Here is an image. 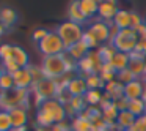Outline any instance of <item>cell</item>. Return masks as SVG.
<instances>
[{"instance_id": "bcb514c9", "label": "cell", "mask_w": 146, "mask_h": 131, "mask_svg": "<svg viewBox=\"0 0 146 131\" xmlns=\"http://www.w3.org/2000/svg\"><path fill=\"white\" fill-rule=\"evenodd\" d=\"M108 131H124V130H121L116 123H113V125H108Z\"/></svg>"}, {"instance_id": "4fadbf2b", "label": "cell", "mask_w": 146, "mask_h": 131, "mask_svg": "<svg viewBox=\"0 0 146 131\" xmlns=\"http://www.w3.org/2000/svg\"><path fill=\"white\" fill-rule=\"evenodd\" d=\"M13 79H14V87L21 90H30L33 85V79H32V74L27 68H21L17 70L16 73L13 74Z\"/></svg>"}, {"instance_id": "8d00e7d4", "label": "cell", "mask_w": 146, "mask_h": 131, "mask_svg": "<svg viewBox=\"0 0 146 131\" xmlns=\"http://www.w3.org/2000/svg\"><path fill=\"white\" fill-rule=\"evenodd\" d=\"M27 70L30 71V74H32L33 84H36V82H39V81L44 79V74H42L41 65H32V63H30L29 67H27Z\"/></svg>"}, {"instance_id": "f6af8a7d", "label": "cell", "mask_w": 146, "mask_h": 131, "mask_svg": "<svg viewBox=\"0 0 146 131\" xmlns=\"http://www.w3.org/2000/svg\"><path fill=\"white\" fill-rule=\"evenodd\" d=\"M135 33H137V36H138V40H145L146 38V24L143 22L141 26H138L135 29Z\"/></svg>"}, {"instance_id": "f1b7e54d", "label": "cell", "mask_w": 146, "mask_h": 131, "mask_svg": "<svg viewBox=\"0 0 146 131\" xmlns=\"http://www.w3.org/2000/svg\"><path fill=\"white\" fill-rule=\"evenodd\" d=\"M127 111L132 112L133 115H135L137 118L141 117V115L146 114V103L143 101L141 98L138 99H130L129 101V106H127Z\"/></svg>"}, {"instance_id": "60d3db41", "label": "cell", "mask_w": 146, "mask_h": 131, "mask_svg": "<svg viewBox=\"0 0 146 131\" xmlns=\"http://www.w3.org/2000/svg\"><path fill=\"white\" fill-rule=\"evenodd\" d=\"M145 22V19H143L141 16H140L138 13H137L135 10H130V29L135 30L138 26H141V24Z\"/></svg>"}, {"instance_id": "681fc988", "label": "cell", "mask_w": 146, "mask_h": 131, "mask_svg": "<svg viewBox=\"0 0 146 131\" xmlns=\"http://www.w3.org/2000/svg\"><path fill=\"white\" fill-rule=\"evenodd\" d=\"M2 98H3V90L0 89V101H2Z\"/></svg>"}, {"instance_id": "277c9868", "label": "cell", "mask_w": 146, "mask_h": 131, "mask_svg": "<svg viewBox=\"0 0 146 131\" xmlns=\"http://www.w3.org/2000/svg\"><path fill=\"white\" fill-rule=\"evenodd\" d=\"M57 35L61 38L63 44L68 48L74 46L76 43H79L82 40V35L85 32V27L79 26L76 22H71V21H63L61 24H58V27L55 29Z\"/></svg>"}, {"instance_id": "b9f144b4", "label": "cell", "mask_w": 146, "mask_h": 131, "mask_svg": "<svg viewBox=\"0 0 146 131\" xmlns=\"http://www.w3.org/2000/svg\"><path fill=\"white\" fill-rule=\"evenodd\" d=\"M49 32H50V30H47V29H36V30H33V33H32V40L36 43H39L41 40H44L46 36H47Z\"/></svg>"}, {"instance_id": "d4e9b609", "label": "cell", "mask_w": 146, "mask_h": 131, "mask_svg": "<svg viewBox=\"0 0 146 131\" xmlns=\"http://www.w3.org/2000/svg\"><path fill=\"white\" fill-rule=\"evenodd\" d=\"M96 54H98L99 60H101L102 63H110L111 58L115 57V54H116V49H115L113 46L108 43V44L99 46V48L96 49Z\"/></svg>"}, {"instance_id": "ac0fdd59", "label": "cell", "mask_w": 146, "mask_h": 131, "mask_svg": "<svg viewBox=\"0 0 146 131\" xmlns=\"http://www.w3.org/2000/svg\"><path fill=\"white\" fill-rule=\"evenodd\" d=\"M104 93L111 99V101H118L119 98L124 96V85L119 84L116 79L111 81V82H107L104 87Z\"/></svg>"}, {"instance_id": "d6a6232c", "label": "cell", "mask_w": 146, "mask_h": 131, "mask_svg": "<svg viewBox=\"0 0 146 131\" xmlns=\"http://www.w3.org/2000/svg\"><path fill=\"white\" fill-rule=\"evenodd\" d=\"M80 41L83 43V44L86 46V48L90 49V51H96V49L99 48V43H98V40L94 38V35H93L91 32H90L88 29L85 27V32H83V35H82V40Z\"/></svg>"}, {"instance_id": "c3c4849f", "label": "cell", "mask_w": 146, "mask_h": 131, "mask_svg": "<svg viewBox=\"0 0 146 131\" xmlns=\"http://www.w3.org/2000/svg\"><path fill=\"white\" fill-rule=\"evenodd\" d=\"M3 73H5V71H3V68H2V65H0V77L3 76Z\"/></svg>"}, {"instance_id": "52a82bcc", "label": "cell", "mask_w": 146, "mask_h": 131, "mask_svg": "<svg viewBox=\"0 0 146 131\" xmlns=\"http://www.w3.org/2000/svg\"><path fill=\"white\" fill-rule=\"evenodd\" d=\"M38 49L42 54V57H50V55H61L66 52V46L63 44L61 38L57 35L55 30H50L44 40L38 43Z\"/></svg>"}, {"instance_id": "ffe728a7", "label": "cell", "mask_w": 146, "mask_h": 131, "mask_svg": "<svg viewBox=\"0 0 146 131\" xmlns=\"http://www.w3.org/2000/svg\"><path fill=\"white\" fill-rule=\"evenodd\" d=\"M17 22V13L11 7H3L0 8V24H3L7 29L13 27Z\"/></svg>"}, {"instance_id": "ab89813d", "label": "cell", "mask_w": 146, "mask_h": 131, "mask_svg": "<svg viewBox=\"0 0 146 131\" xmlns=\"http://www.w3.org/2000/svg\"><path fill=\"white\" fill-rule=\"evenodd\" d=\"M127 131H146V114L137 118L135 123H133Z\"/></svg>"}, {"instance_id": "816d5d0a", "label": "cell", "mask_w": 146, "mask_h": 131, "mask_svg": "<svg viewBox=\"0 0 146 131\" xmlns=\"http://www.w3.org/2000/svg\"><path fill=\"white\" fill-rule=\"evenodd\" d=\"M145 24H146V19H145Z\"/></svg>"}, {"instance_id": "7a4b0ae2", "label": "cell", "mask_w": 146, "mask_h": 131, "mask_svg": "<svg viewBox=\"0 0 146 131\" xmlns=\"http://www.w3.org/2000/svg\"><path fill=\"white\" fill-rule=\"evenodd\" d=\"M41 70L46 79L58 81L61 77L68 76V63L64 54L61 55H50V57H42L41 60Z\"/></svg>"}, {"instance_id": "d590c367", "label": "cell", "mask_w": 146, "mask_h": 131, "mask_svg": "<svg viewBox=\"0 0 146 131\" xmlns=\"http://www.w3.org/2000/svg\"><path fill=\"white\" fill-rule=\"evenodd\" d=\"M0 89L3 90V92H10V90L16 89V87H14L13 74H10V73H3V76L0 77Z\"/></svg>"}, {"instance_id": "3957f363", "label": "cell", "mask_w": 146, "mask_h": 131, "mask_svg": "<svg viewBox=\"0 0 146 131\" xmlns=\"http://www.w3.org/2000/svg\"><path fill=\"white\" fill-rule=\"evenodd\" d=\"M30 98L32 93L30 90H21L13 89L10 92H3V98L0 101V109L10 112L14 107H30Z\"/></svg>"}, {"instance_id": "ee69618b", "label": "cell", "mask_w": 146, "mask_h": 131, "mask_svg": "<svg viewBox=\"0 0 146 131\" xmlns=\"http://www.w3.org/2000/svg\"><path fill=\"white\" fill-rule=\"evenodd\" d=\"M135 52H138V54H141V55L146 57V38L145 40H138L137 48H135Z\"/></svg>"}, {"instance_id": "7bdbcfd3", "label": "cell", "mask_w": 146, "mask_h": 131, "mask_svg": "<svg viewBox=\"0 0 146 131\" xmlns=\"http://www.w3.org/2000/svg\"><path fill=\"white\" fill-rule=\"evenodd\" d=\"M115 103V106H116V109H118V111H127V106H129V99H127V98H124V96H123V98H119V99H118V101H113Z\"/></svg>"}, {"instance_id": "5bb4252c", "label": "cell", "mask_w": 146, "mask_h": 131, "mask_svg": "<svg viewBox=\"0 0 146 131\" xmlns=\"http://www.w3.org/2000/svg\"><path fill=\"white\" fill-rule=\"evenodd\" d=\"M10 117L13 122V130L25 128L29 123V109L27 107H14L10 111Z\"/></svg>"}, {"instance_id": "2e32d148", "label": "cell", "mask_w": 146, "mask_h": 131, "mask_svg": "<svg viewBox=\"0 0 146 131\" xmlns=\"http://www.w3.org/2000/svg\"><path fill=\"white\" fill-rule=\"evenodd\" d=\"M64 107H66V115H68V117L74 118V117H77V115L82 114L88 106H86L85 98H83V96H72L71 101L68 103Z\"/></svg>"}, {"instance_id": "484cf974", "label": "cell", "mask_w": 146, "mask_h": 131, "mask_svg": "<svg viewBox=\"0 0 146 131\" xmlns=\"http://www.w3.org/2000/svg\"><path fill=\"white\" fill-rule=\"evenodd\" d=\"M71 130L72 131H91L93 123L86 117H83V115H77L71 122Z\"/></svg>"}, {"instance_id": "f907efd6", "label": "cell", "mask_w": 146, "mask_h": 131, "mask_svg": "<svg viewBox=\"0 0 146 131\" xmlns=\"http://www.w3.org/2000/svg\"><path fill=\"white\" fill-rule=\"evenodd\" d=\"M141 81H143V82H145V85H146V74H145V76L141 77Z\"/></svg>"}, {"instance_id": "9c48e42d", "label": "cell", "mask_w": 146, "mask_h": 131, "mask_svg": "<svg viewBox=\"0 0 146 131\" xmlns=\"http://www.w3.org/2000/svg\"><path fill=\"white\" fill-rule=\"evenodd\" d=\"M86 29L94 35V38L98 40L99 46L108 44L111 41V26L101 19H91L86 26Z\"/></svg>"}, {"instance_id": "83f0119b", "label": "cell", "mask_w": 146, "mask_h": 131, "mask_svg": "<svg viewBox=\"0 0 146 131\" xmlns=\"http://www.w3.org/2000/svg\"><path fill=\"white\" fill-rule=\"evenodd\" d=\"M129 54H123V52H116L115 54V57L111 58V67L116 70V73L118 71H121V70H126V68H129Z\"/></svg>"}, {"instance_id": "8992f818", "label": "cell", "mask_w": 146, "mask_h": 131, "mask_svg": "<svg viewBox=\"0 0 146 131\" xmlns=\"http://www.w3.org/2000/svg\"><path fill=\"white\" fill-rule=\"evenodd\" d=\"M30 93L35 96L36 101V107L41 106V103L47 101V99H55L58 93V87H57V81L52 79H42L39 82L33 84L32 89H30Z\"/></svg>"}, {"instance_id": "7c38bea8", "label": "cell", "mask_w": 146, "mask_h": 131, "mask_svg": "<svg viewBox=\"0 0 146 131\" xmlns=\"http://www.w3.org/2000/svg\"><path fill=\"white\" fill-rule=\"evenodd\" d=\"M145 82H143L141 79H135L132 81V82L126 84L124 85V98H127L130 101V99H138L143 96V93H145Z\"/></svg>"}, {"instance_id": "6da1fadb", "label": "cell", "mask_w": 146, "mask_h": 131, "mask_svg": "<svg viewBox=\"0 0 146 131\" xmlns=\"http://www.w3.org/2000/svg\"><path fill=\"white\" fill-rule=\"evenodd\" d=\"M66 107L61 104L58 99H47V101L41 103V106L36 111V126L41 128H50L55 123H61L66 122Z\"/></svg>"}, {"instance_id": "30bf717a", "label": "cell", "mask_w": 146, "mask_h": 131, "mask_svg": "<svg viewBox=\"0 0 146 131\" xmlns=\"http://www.w3.org/2000/svg\"><path fill=\"white\" fill-rule=\"evenodd\" d=\"M118 2L115 0H102L99 2V10H98V19L104 21V22L110 24L113 22V17L118 13Z\"/></svg>"}, {"instance_id": "ba28073f", "label": "cell", "mask_w": 146, "mask_h": 131, "mask_svg": "<svg viewBox=\"0 0 146 131\" xmlns=\"http://www.w3.org/2000/svg\"><path fill=\"white\" fill-rule=\"evenodd\" d=\"M102 67V62L99 60L96 51H90L86 57H83L82 60L77 62V76L80 77H86L91 76V74L99 73Z\"/></svg>"}, {"instance_id": "d6986e66", "label": "cell", "mask_w": 146, "mask_h": 131, "mask_svg": "<svg viewBox=\"0 0 146 131\" xmlns=\"http://www.w3.org/2000/svg\"><path fill=\"white\" fill-rule=\"evenodd\" d=\"M80 10H82L83 16L88 21L94 19V16H98V10H99V2L96 0H79Z\"/></svg>"}, {"instance_id": "f546056e", "label": "cell", "mask_w": 146, "mask_h": 131, "mask_svg": "<svg viewBox=\"0 0 146 131\" xmlns=\"http://www.w3.org/2000/svg\"><path fill=\"white\" fill-rule=\"evenodd\" d=\"M98 74L101 76V79L104 81L105 84L116 79V70L111 67V63H102V67H101V70H99Z\"/></svg>"}, {"instance_id": "8fae6325", "label": "cell", "mask_w": 146, "mask_h": 131, "mask_svg": "<svg viewBox=\"0 0 146 131\" xmlns=\"http://www.w3.org/2000/svg\"><path fill=\"white\" fill-rule=\"evenodd\" d=\"M129 70L137 76V79H141L145 76V70H146V57L138 52H130L129 54Z\"/></svg>"}, {"instance_id": "1f68e13d", "label": "cell", "mask_w": 146, "mask_h": 131, "mask_svg": "<svg viewBox=\"0 0 146 131\" xmlns=\"http://www.w3.org/2000/svg\"><path fill=\"white\" fill-rule=\"evenodd\" d=\"M85 82H86L88 90H104V87H105V82L101 79V76L98 73L91 74V76H86Z\"/></svg>"}, {"instance_id": "9a60e30c", "label": "cell", "mask_w": 146, "mask_h": 131, "mask_svg": "<svg viewBox=\"0 0 146 131\" xmlns=\"http://www.w3.org/2000/svg\"><path fill=\"white\" fill-rule=\"evenodd\" d=\"M68 21H71V22H76V24H79V26H82V27L88 26L90 21L86 19L85 16H83L82 10H80V5H79V0H74V2H71L69 7H68Z\"/></svg>"}, {"instance_id": "4dcf8cb0", "label": "cell", "mask_w": 146, "mask_h": 131, "mask_svg": "<svg viewBox=\"0 0 146 131\" xmlns=\"http://www.w3.org/2000/svg\"><path fill=\"white\" fill-rule=\"evenodd\" d=\"M118 114H119V111L116 109L115 103H111L108 107L102 109V120H104L107 125H113L115 122H116V118H118Z\"/></svg>"}, {"instance_id": "74e56055", "label": "cell", "mask_w": 146, "mask_h": 131, "mask_svg": "<svg viewBox=\"0 0 146 131\" xmlns=\"http://www.w3.org/2000/svg\"><path fill=\"white\" fill-rule=\"evenodd\" d=\"M2 68H3L5 73H10V74H14L17 70H21L19 67H17V63L13 60V58H7V60H2Z\"/></svg>"}, {"instance_id": "603a6c76", "label": "cell", "mask_w": 146, "mask_h": 131, "mask_svg": "<svg viewBox=\"0 0 146 131\" xmlns=\"http://www.w3.org/2000/svg\"><path fill=\"white\" fill-rule=\"evenodd\" d=\"M88 52H90V49L86 48V46L83 44L82 41L76 43L74 46H71V48H68V49H66V54L69 55V57L72 58L74 62L82 60L83 57H86V55H88Z\"/></svg>"}, {"instance_id": "44dd1931", "label": "cell", "mask_w": 146, "mask_h": 131, "mask_svg": "<svg viewBox=\"0 0 146 131\" xmlns=\"http://www.w3.org/2000/svg\"><path fill=\"white\" fill-rule=\"evenodd\" d=\"M111 26L116 27L118 30L130 29V11L119 8V10H118V13H116V16L113 17V22H111Z\"/></svg>"}, {"instance_id": "e575fe53", "label": "cell", "mask_w": 146, "mask_h": 131, "mask_svg": "<svg viewBox=\"0 0 146 131\" xmlns=\"http://www.w3.org/2000/svg\"><path fill=\"white\" fill-rule=\"evenodd\" d=\"M0 131H13V122H11L10 112L0 109Z\"/></svg>"}, {"instance_id": "e0dca14e", "label": "cell", "mask_w": 146, "mask_h": 131, "mask_svg": "<svg viewBox=\"0 0 146 131\" xmlns=\"http://www.w3.org/2000/svg\"><path fill=\"white\" fill-rule=\"evenodd\" d=\"M68 92L71 93V96H85V93L88 92L85 77H80L77 74L71 77L69 84H68Z\"/></svg>"}, {"instance_id": "4316f807", "label": "cell", "mask_w": 146, "mask_h": 131, "mask_svg": "<svg viewBox=\"0 0 146 131\" xmlns=\"http://www.w3.org/2000/svg\"><path fill=\"white\" fill-rule=\"evenodd\" d=\"M85 103L86 106H91V107H99L102 98H104V90H88L85 93Z\"/></svg>"}, {"instance_id": "7dc6e473", "label": "cell", "mask_w": 146, "mask_h": 131, "mask_svg": "<svg viewBox=\"0 0 146 131\" xmlns=\"http://www.w3.org/2000/svg\"><path fill=\"white\" fill-rule=\"evenodd\" d=\"M5 30H7V27H5L3 24H0V36L5 35Z\"/></svg>"}, {"instance_id": "f35d334b", "label": "cell", "mask_w": 146, "mask_h": 131, "mask_svg": "<svg viewBox=\"0 0 146 131\" xmlns=\"http://www.w3.org/2000/svg\"><path fill=\"white\" fill-rule=\"evenodd\" d=\"M13 46L14 44H8V43L0 44V60L11 58V55H13Z\"/></svg>"}, {"instance_id": "cb8c5ba5", "label": "cell", "mask_w": 146, "mask_h": 131, "mask_svg": "<svg viewBox=\"0 0 146 131\" xmlns=\"http://www.w3.org/2000/svg\"><path fill=\"white\" fill-rule=\"evenodd\" d=\"M135 120H137V117L132 114V112H129V111H121L119 114H118V118H116V122H115V123H116L118 126L121 128V130L127 131L133 123H135Z\"/></svg>"}, {"instance_id": "7402d4cb", "label": "cell", "mask_w": 146, "mask_h": 131, "mask_svg": "<svg viewBox=\"0 0 146 131\" xmlns=\"http://www.w3.org/2000/svg\"><path fill=\"white\" fill-rule=\"evenodd\" d=\"M11 58L16 62L19 68H27L30 65L29 52H27L24 48H21V46H16V44L13 46V55H11Z\"/></svg>"}, {"instance_id": "836d02e7", "label": "cell", "mask_w": 146, "mask_h": 131, "mask_svg": "<svg viewBox=\"0 0 146 131\" xmlns=\"http://www.w3.org/2000/svg\"><path fill=\"white\" fill-rule=\"evenodd\" d=\"M135 79H137V76L129 70V68L121 70V71H118V73H116V81L119 84H123V85H126V84L132 82V81H135Z\"/></svg>"}, {"instance_id": "5b68a950", "label": "cell", "mask_w": 146, "mask_h": 131, "mask_svg": "<svg viewBox=\"0 0 146 131\" xmlns=\"http://www.w3.org/2000/svg\"><path fill=\"white\" fill-rule=\"evenodd\" d=\"M137 43H138V36H137L133 29H123L118 30L116 35L111 38L110 44L116 49V52H123V54H130L135 51Z\"/></svg>"}]
</instances>
